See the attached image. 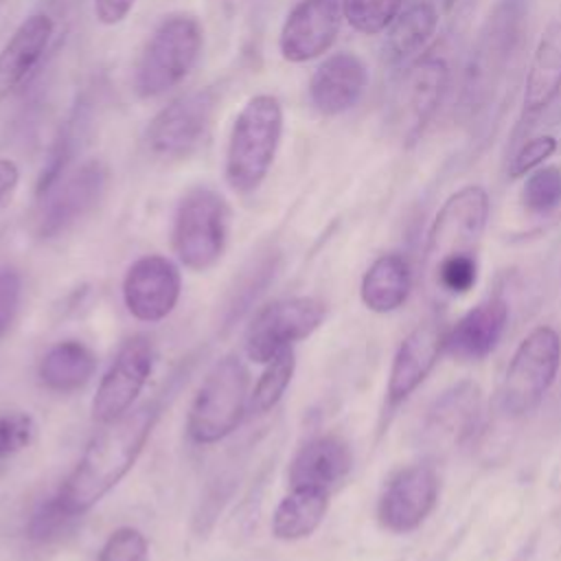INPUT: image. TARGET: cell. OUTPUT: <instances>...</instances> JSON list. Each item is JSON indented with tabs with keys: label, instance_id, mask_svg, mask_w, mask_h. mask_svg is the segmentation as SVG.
I'll return each mask as SVG.
<instances>
[{
	"label": "cell",
	"instance_id": "1",
	"mask_svg": "<svg viewBox=\"0 0 561 561\" xmlns=\"http://www.w3.org/2000/svg\"><path fill=\"white\" fill-rule=\"evenodd\" d=\"M158 414L160 405L156 401L142 403L90 438L57 489V495L75 515L81 517L94 508L129 473L151 436Z\"/></svg>",
	"mask_w": 561,
	"mask_h": 561
},
{
	"label": "cell",
	"instance_id": "2",
	"mask_svg": "<svg viewBox=\"0 0 561 561\" xmlns=\"http://www.w3.org/2000/svg\"><path fill=\"white\" fill-rule=\"evenodd\" d=\"M528 4L530 0H495L480 24L460 85V107L467 116H480L493 103L522 46Z\"/></svg>",
	"mask_w": 561,
	"mask_h": 561
},
{
	"label": "cell",
	"instance_id": "3",
	"mask_svg": "<svg viewBox=\"0 0 561 561\" xmlns=\"http://www.w3.org/2000/svg\"><path fill=\"white\" fill-rule=\"evenodd\" d=\"M283 138V105L274 94H254L237 114L224 160L226 184L239 193H254L267 178Z\"/></svg>",
	"mask_w": 561,
	"mask_h": 561
},
{
	"label": "cell",
	"instance_id": "4",
	"mask_svg": "<svg viewBox=\"0 0 561 561\" xmlns=\"http://www.w3.org/2000/svg\"><path fill=\"white\" fill-rule=\"evenodd\" d=\"M204 26L193 13L164 15L145 42L134 66V92L140 99H156L178 83L199 61Z\"/></svg>",
	"mask_w": 561,
	"mask_h": 561
},
{
	"label": "cell",
	"instance_id": "5",
	"mask_svg": "<svg viewBox=\"0 0 561 561\" xmlns=\"http://www.w3.org/2000/svg\"><path fill=\"white\" fill-rule=\"evenodd\" d=\"M250 375L237 355L217 359L204 375L188 414L186 434L195 445H217L228 438L250 408Z\"/></svg>",
	"mask_w": 561,
	"mask_h": 561
},
{
	"label": "cell",
	"instance_id": "6",
	"mask_svg": "<svg viewBox=\"0 0 561 561\" xmlns=\"http://www.w3.org/2000/svg\"><path fill=\"white\" fill-rule=\"evenodd\" d=\"M230 234V206L217 191L195 186L175 208L171 248L191 272H206L224 256Z\"/></svg>",
	"mask_w": 561,
	"mask_h": 561
},
{
	"label": "cell",
	"instance_id": "7",
	"mask_svg": "<svg viewBox=\"0 0 561 561\" xmlns=\"http://www.w3.org/2000/svg\"><path fill=\"white\" fill-rule=\"evenodd\" d=\"M561 366V337L552 327L533 329L515 348L500 386V408L508 416L528 414L546 397Z\"/></svg>",
	"mask_w": 561,
	"mask_h": 561
},
{
	"label": "cell",
	"instance_id": "8",
	"mask_svg": "<svg viewBox=\"0 0 561 561\" xmlns=\"http://www.w3.org/2000/svg\"><path fill=\"white\" fill-rule=\"evenodd\" d=\"M221 94L215 85L191 90L162 107L145 131L147 149L164 160L193 156L208 138Z\"/></svg>",
	"mask_w": 561,
	"mask_h": 561
},
{
	"label": "cell",
	"instance_id": "9",
	"mask_svg": "<svg viewBox=\"0 0 561 561\" xmlns=\"http://www.w3.org/2000/svg\"><path fill=\"white\" fill-rule=\"evenodd\" d=\"M327 318L322 300L311 296L280 298L256 311L245 329L243 346L250 362L267 364L285 348L307 340Z\"/></svg>",
	"mask_w": 561,
	"mask_h": 561
},
{
	"label": "cell",
	"instance_id": "10",
	"mask_svg": "<svg viewBox=\"0 0 561 561\" xmlns=\"http://www.w3.org/2000/svg\"><path fill=\"white\" fill-rule=\"evenodd\" d=\"M110 182V171L103 160L90 158L75 169H68L59 182L39 199L37 234L55 239L88 217L103 199Z\"/></svg>",
	"mask_w": 561,
	"mask_h": 561
},
{
	"label": "cell",
	"instance_id": "11",
	"mask_svg": "<svg viewBox=\"0 0 561 561\" xmlns=\"http://www.w3.org/2000/svg\"><path fill=\"white\" fill-rule=\"evenodd\" d=\"M156 364V348L151 340L142 333L127 337L105 375L99 381L96 394L92 399V419L107 425L129 412L138 394L142 392Z\"/></svg>",
	"mask_w": 561,
	"mask_h": 561
},
{
	"label": "cell",
	"instance_id": "12",
	"mask_svg": "<svg viewBox=\"0 0 561 561\" xmlns=\"http://www.w3.org/2000/svg\"><path fill=\"white\" fill-rule=\"evenodd\" d=\"M489 219V195L482 186L469 184L451 193L434 217L427 234L425 267L432 270L449 254L476 252Z\"/></svg>",
	"mask_w": 561,
	"mask_h": 561
},
{
	"label": "cell",
	"instance_id": "13",
	"mask_svg": "<svg viewBox=\"0 0 561 561\" xmlns=\"http://www.w3.org/2000/svg\"><path fill=\"white\" fill-rule=\"evenodd\" d=\"M449 85V64L440 55L412 61L397 88L392 121L403 142H414L434 118Z\"/></svg>",
	"mask_w": 561,
	"mask_h": 561
},
{
	"label": "cell",
	"instance_id": "14",
	"mask_svg": "<svg viewBox=\"0 0 561 561\" xmlns=\"http://www.w3.org/2000/svg\"><path fill=\"white\" fill-rule=\"evenodd\" d=\"M182 294L178 265L162 254L136 259L123 276V302L138 322H160L173 313Z\"/></svg>",
	"mask_w": 561,
	"mask_h": 561
},
{
	"label": "cell",
	"instance_id": "15",
	"mask_svg": "<svg viewBox=\"0 0 561 561\" xmlns=\"http://www.w3.org/2000/svg\"><path fill=\"white\" fill-rule=\"evenodd\" d=\"M438 500V476L427 462L399 469L383 486L377 502L379 524L397 535L419 528Z\"/></svg>",
	"mask_w": 561,
	"mask_h": 561
},
{
	"label": "cell",
	"instance_id": "16",
	"mask_svg": "<svg viewBox=\"0 0 561 561\" xmlns=\"http://www.w3.org/2000/svg\"><path fill=\"white\" fill-rule=\"evenodd\" d=\"M342 18V0H300L280 26V57L305 64L324 55L340 33Z\"/></svg>",
	"mask_w": 561,
	"mask_h": 561
},
{
	"label": "cell",
	"instance_id": "17",
	"mask_svg": "<svg viewBox=\"0 0 561 561\" xmlns=\"http://www.w3.org/2000/svg\"><path fill=\"white\" fill-rule=\"evenodd\" d=\"M445 331L447 329H443L438 322L427 320L403 337L392 357L388 375L386 397L390 408L403 403L432 373L434 364L438 362V355L443 353Z\"/></svg>",
	"mask_w": 561,
	"mask_h": 561
},
{
	"label": "cell",
	"instance_id": "18",
	"mask_svg": "<svg viewBox=\"0 0 561 561\" xmlns=\"http://www.w3.org/2000/svg\"><path fill=\"white\" fill-rule=\"evenodd\" d=\"M366 85V64L355 53H333L313 70L309 79V101L322 116H337L359 103Z\"/></svg>",
	"mask_w": 561,
	"mask_h": 561
},
{
	"label": "cell",
	"instance_id": "19",
	"mask_svg": "<svg viewBox=\"0 0 561 561\" xmlns=\"http://www.w3.org/2000/svg\"><path fill=\"white\" fill-rule=\"evenodd\" d=\"M508 322V305L502 296H489L471 307L451 329L445 331L443 351L460 362L486 357L502 340Z\"/></svg>",
	"mask_w": 561,
	"mask_h": 561
},
{
	"label": "cell",
	"instance_id": "20",
	"mask_svg": "<svg viewBox=\"0 0 561 561\" xmlns=\"http://www.w3.org/2000/svg\"><path fill=\"white\" fill-rule=\"evenodd\" d=\"M55 22L46 13H33L20 22L0 50V101L13 94L39 66Z\"/></svg>",
	"mask_w": 561,
	"mask_h": 561
},
{
	"label": "cell",
	"instance_id": "21",
	"mask_svg": "<svg viewBox=\"0 0 561 561\" xmlns=\"http://www.w3.org/2000/svg\"><path fill=\"white\" fill-rule=\"evenodd\" d=\"M353 467V454L344 438L335 434H324L307 440L294 456L287 480L289 489L307 486L331 491L342 482Z\"/></svg>",
	"mask_w": 561,
	"mask_h": 561
},
{
	"label": "cell",
	"instance_id": "22",
	"mask_svg": "<svg viewBox=\"0 0 561 561\" xmlns=\"http://www.w3.org/2000/svg\"><path fill=\"white\" fill-rule=\"evenodd\" d=\"M480 388L471 381H460L445 390L427 412L425 436L438 447L462 445L478 427Z\"/></svg>",
	"mask_w": 561,
	"mask_h": 561
},
{
	"label": "cell",
	"instance_id": "23",
	"mask_svg": "<svg viewBox=\"0 0 561 561\" xmlns=\"http://www.w3.org/2000/svg\"><path fill=\"white\" fill-rule=\"evenodd\" d=\"M561 92V18L548 24L528 66L524 88V116L546 112Z\"/></svg>",
	"mask_w": 561,
	"mask_h": 561
},
{
	"label": "cell",
	"instance_id": "24",
	"mask_svg": "<svg viewBox=\"0 0 561 561\" xmlns=\"http://www.w3.org/2000/svg\"><path fill=\"white\" fill-rule=\"evenodd\" d=\"M96 364V353L85 342L61 340L42 355L37 379L50 392L70 394L92 379Z\"/></svg>",
	"mask_w": 561,
	"mask_h": 561
},
{
	"label": "cell",
	"instance_id": "25",
	"mask_svg": "<svg viewBox=\"0 0 561 561\" xmlns=\"http://www.w3.org/2000/svg\"><path fill=\"white\" fill-rule=\"evenodd\" d=\"M412 270L405 256L388 252L377 256L362 276L359 298L373 313L397 311L410 296Z\"/></svg>",
	"mask_w": 561,
	"mask_h": 561
},
{
	"label": "cell",
	"instance_id": "26",
	"mask_svg": "<svg viewBox=\"0 0 561 561\" xmlns=\"http://www.w3.org/2000/svg\"><path fill=\"white\" fill-rule=\"evenodd\" d=\"M331 491L322 489H289L272 513V535L278 541H300L318 530L329 511Z\"/></svg>",
	"mask_w": 561,
	"mask_h": 561
},
{
	"label": "cell",
	"instance_id": "27",
	"mask_svg": "<svg viewBox=\"0 0 561 561\" xmlns=\"http://www.w3.org/2000/svg\"><path fill=\"white\" fill-rule=\"evenodd\" d=\"M438 26V9L432 0H419L394 18L386 39L390 64H401L425 48Z\"/></svg>",
	"mask_w": 561,
	"mask_h": 561
},
{
	"label": "cell",
	"instance_id": "28",
	"mask_svg": "<svg viewBox=\"0 0 561 561\" xmlns=\"http://www.w3.org/2000/svg\"><path fill=\"white\" fill-rule=\"evenodd\" d=\"M276 270H278L276 250H263L243 265L224 305V327H232L245 316V311L259 300V296L274 280Z\"/></svg>",
	"mask_w": 561,
	"mask_h": 561
},
{
	"label": "cell",
	"instance_id": "29",
	"mask_svg": "<svg viewBox=\"0 0 561 561\" xmlns=\"http://www.w3.org/2000/svg\"><path fill=\"white\" fill-rule=\"evenodd\" d=\"M294 370H296L294 348H285L283 353L272 357L265 364L259 381L254 383V388L250 392V412L267 414L270 410H274L280 403V399L285 397V392L294 379Z\"/></svg>",
	"mask_w": 561,
	"mask_h": 561
},
{
	"label": "cell",
	"instance_id": "30",
	"mask_svg": "<svg viewBox=\"0 0 561 561\" xmlns=\"http://www.w3.org/2000/svg\"><path fill=\"white\" fill-rule=\"evenodd\" d=\"M77 522L79 515H75L55 491L31 511L26 519V537L33 543H53L66 537L77 526Z\"/></svg>",
	"mask_w": 561,
	"mask_h": 561
},
{
	"label": "cell",
	"instance_id": "31",
	"mask_svg": "<svg viewBox=\"0 0 561 561\" xmlns=\"http://www.w3.org/2000/svg\"><path fill=\"white\" fill-rule=\"evenodd\" d=\"M522 206L530 215H550L561 206V167H537L522 186Z\"/></svg>",
	"mask_w": 561,
	"mask_h": 561
},
{
	"label": "cell",
	"instance_id": "32",
	"mask_svg": "<svg viewBox=\"0 0 561 561\" xmlns=\"http://www.w3.org/2000/svg\"><path fill=\"white\" fill-rule=\"evenodd\" d=\"M403 0H342L346 22L364 35L386 31L401 11Z\"/></svg>",
	"mask_w": 561,
	"mask_h": 561
},
{
	"label": "cell",
	"instance_id": "33",
	"mask_svg": "<svg viewBox=\"0 0 561 561\" xmlns=\"http://www.w3.org/2000/svg\"><path fill=\"white\" fill-rule=\"evenodd\" d=\"M35 432L37 423L28 412H0V476L7 471L9 462L33 443Z\"/></svg>",
	"mask_w": 561,
	"mask_h": 561
},
{
	"label": "cell",
	"instance_id": "34",
	"mask_svg": "<svg viewBox=\"0 0 561 561\" xmlns=\"http://www.w3.org/2000/svg\"><path fill=\"white\" fill-rule=\"evenodd\" d=\"M436 285L456 296V294H467L476 280H478V261L476 252H462V254H449L440 259L432 270Z\"/></svg>",
	"mask_w": 561,
	"mask_h": 561
},
{
	"label": "cell",
	"instance_id": "35",
	"mask_svg": "<svg viewBox=\"0 0 561 561\" xmlns=\"http://www.w3.org/2000/svg\"><path fill=\"white\" fill-rule=\"evenodd\" d=\"M96 561H149L147 537L134 526H121L107 535Z\"/></svg>",
	"mask_w": 561,
	"mask_h": 561
},
{
	"label": "cell",
	"instance_id": "36",
	"mask_svg": "<svg viewBox=\"0 0 561 561\" xmlns=\"http://www.w3.org/2000/svg\"><path fill=\"white\" fill-rule=\"evenodd\" d=\"M554 151H557V138H554V136L543 134V136L528 138V140L515 151V156L511 158L508 175H511L513 180L528 175V173L535 171L539 164H543Z\"/></svg>",
	"mask_w": 561,
	"mask_h": 561
},
{
	"label": "cell",
	"instance_id": "37",
	"mask_svg": "<svg viewBox=\"0 0 561 561\" xmlns=\"http://www.w3.org/2000/svg\"><path fill=\"white\" fill-rule=\"evenodd\" d=\"M22 298V276L13 267L0 270V340L9 333Z\"/></svg>",
	"mask_w": 561,
	"mask_h": 561
},
{
	"label": "cell",
	"instance_id": "38",
	"mask_svg": "<svg viewBox=\"0 0 561 561\" xmlns=\"http://www.w3.org/2000/svg\"><path fill=\"white\" fill-rule=\"evenodd\" d=\"M138 0H94V15L103 26L121 24Z\"/></svg>",
	"mask_w": 561,
	"mask_h": 561
},
{
	"label": "cell",
	"instance_id": "39",
	"mask_svg": "<svg viewBox=\"0 0 561 561\" xmlns=\"http://www.w3.org/2000/svg\"><path fill=\"white\" fill-rule=\"evenodd\" d=\"M20 184V167L11 158H0V210H4Z\"/></svg>",
	"mask_w": 561,
	"mask_h": 561
},
{
	"label": "cell",
	"instance_id": "40",
	"mask_svg": "<svg viewBox=\"0 0 561 561\" xmlns=\"http://www.w3.org/2000/svg\"><path fill=\"white\" fill-rule=\"evenodd\" d=\"M438 2H440L445 9H451V4H454L456 0H438Z\"/></svg>",
	"mask_w": 561,
	"mask_h": 561
}]
</instances>
